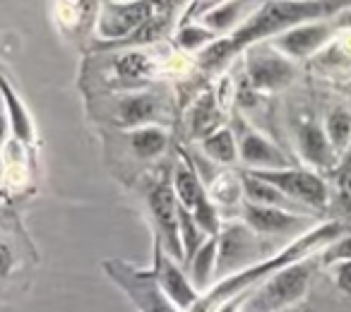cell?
<instances>
[{
  "label": "cell",
  "mask_w": 351,
  "mask_h": 312,
  "mask_svg": "<svg viewBox=\"0 0 351 312\" xmlns=\"http://www.w3.org/2000/svg\"><path fill=\"white\" fill-rule=\"evenodd\" d=\"M344 233H346V226L341 224V221H325V224L313 226L308 233H301L298 238H293L291 243H289L284 250H279L277 255L260 259L258 264L234 274V276H226L224 281H217L215 286L200 298V302H197L191 312H217L229 300L250 293L253 286H263V283L267 281V278H272L277 272L291 267V264L303 262L306 255L315 252V250L322 248V245H332Z\"/></svg>",
  "instance_id": "obj_1"
},
{
  "label": "cell",
  "mask_w": 351,
  "mask_h": 312,
  "mask_svg": "<svg viewBox=\"0 0 351 312\" xmlns=\"http://www.w3.org/2000/svg\"><path fill=\"white\" fill-rule=\"evenodd\" d=\"M335 8H344L341 3H265L250 20H245L239 29L226 39H219L200 53V63L205 68H217L234 58L239 51L258 46L263 39H274L287 29L298 25L315 22L317 17L330 15Z\"/></svg>",
  "instance_id": "obj_2"
},
{
  "label": "cell",
  "mask_w": 351,
  "mask_h": 312,
  "mask_svg": "<svg viewBox=\"0 0 351 312\" xmlns=\"http://www.w3.org/2000/svg\"><path fill=\"white\" fill-rule=\"evenodd\" d=\"M313 267L303 259L298 264L277 272L272 278L255 288V293H245L241 312H282L289 305L298 302L311 286Z\"/></svg>",
  "instance_id": "obj_3"
},
{
  "label": "cell",
  "mask_w": 351,
  "mask_h": 312,
  "mask_svg": "<svg viewBox=\"0 0 351 312\" xmlns=\"http://www.w3.org/2000/svg\"><path fill=\"white\" fill-rule=\"evenodd\" d=\"M106 274L121 286L140 312H183L181 307L171 302V298L161 291L159 281L152 272H140L125 264L123 259H106L104 264Z\"/></svg>",
  "instance_id": "obj_4"
},
{
  "label": "cell",
  "mask_w": 351,
  "mask_h": 312,
  "mask_svg": "<svg viewBox=\"0 0 351 312\" xmlns=\"http://www.w3.org/2000/svg\"><path fill=\"white\" fill-rule=\"evenodd\" d=\"M173 190L183 209L195 216V221L202 226V231H205L207 235L217 238V235L221 233L219 216H217V209H215V205H212L210 195H207L205 185H202L197 173L193 171L188 164H178V168H176Z\"/></svg>",
  "instance_id": "obj_5"
},
{
  "label": "cell",
  "mask_w": 351,
  "mask_h": 312,
  "mask_svg": "<svg viewBox=\"0 0 351 312\" xmlns=\"http://www.w3.org/2000/svg\"><path fill=\"white\" fill-rule=\"evenodd\" d=\"M149 211L156 226V240L178 262L186 259L181 240V202L171 185H159L149 195Z\"/></svg>",
  "instance_id": "obj_6"
},
{
  "label": "cell",
  "mask_w": 351,
  "mask_h": 312,
  "mask_svg": "<svg viewBox=\"0 0 351 312\" xmlns=\"http://www.w3.org/2000/svg\"><path fill=\"white\" fill-rule=\"evenodd\" d=\"M258 243L253 231L245 224L229 226L219 233V255H217V281L243 272V269L258 264Z\"/></svg>",
  "instance_id": "obj_7"
},
{
  "label": "cell",
  "mask_w": 351,
  "mask_h": 312,
  "mask_svg": "<svg viewBox=\"0 0 351 312\" xmlns=\"http://www.w3.org/2000/svg\"><path fill=\"white\" fill-rule=\"evenodd\" d=\"M258 178L267 181L269 185L279 187L287 197L293 202L306 207H315V209H325L327 207V187L322 178H317L311 171H301V168H284V171H250Z\"/></svg>",
  "instance_id": "obj_8"
},
{
  "label": "cell",
  "mask_w": 351,
  "mask_h": 312,
  "mask_svg": "<svg viewBox=\"0 0 351 312\" xmlns=\"http://www.w3.org/2000/svg\"><path fill=\"white\" fill-rule=\"evenodd\" d=\"M149 3H104L97 22V34L108 41H128L152 20Z\"/></svg>",
  "instance_id": "obj_9"
},
{
  "label": "cell",
  "mask_w": 351,
  "mask_h": 312,
  "mask_svg": "<svg viewBox=\"0 0 351 312\" xmlns=\"http://www.w3.org/2000/svg\"><path fill=\"white\" fill-rule=\"evenodd\" d=\"M152 274L159 281L161 291L171 298V302H176V305L181 307L183 312H191L200 302L202 296L193 286L191 276H186L181 272V267L173 262V257L166 252L164 245L156 238H154V269H152Z\"/></svg>",
  "instance_id": "obj_10"
},
{
  "label": "cell",
  "mask_w": 351,
  "mask_h": 312,
  "mask_svg": "<svg viewBox=\"0 0 351 312\" xmlns=\"http://www.w3.org/2000/svg\"><path fill=\"white\" fill-rule=\"evenodd\" d=\"M293 79V65L284 53L267 46H250L248 49V82L260 92L282 89Z\"/></svg>",
  "instance_id": "obj_11"
},
{
  "label": "cell",
  "mask_w": 351,
  "mask_h": 312,
  "mask_svg": "<svg viewBox=\"0 0 351 312\" xmlns=\"http://www.w3.org/2000/svg\"><path fill=\"white\" fill-rule=\"evenodd\" d=\"M243 224L255 233H269V235H282V233H296L303 231L306 224L311 221L306 216H298L296 211L277 209V207H258V205H245L243 209ZM306 233V231H303Z\"/></svg>",
  "instance_id": "obj_12"
},
{
  "label": "cell",
  "mask_w": 351,
  "mask_h": 312,
  "mask_svg": "<svg viewBox=\"0 0 351 312\" xmlns=\"http://www.w3.org/2000/svg\"><path fill=\"white\" fill-rule=\"evenodd\" d=\"M332 36V29L322 22H308V25H298L293 29H287L284 34L274 36L272 46L284 53L287 58H308L313 55L327 39Z\"/></svg>",
  "instance_id": "obj_13"
},
{
  "label": "cell",
  "mask_w": 351,
  "mask_h": 312,
  "mask_svg": "<svg viewBox=\"0 0 351 312\" xmlns=\"http://www.w3.org/2000/svg\"><path fill=\"white\" fill-rule=\"evenodd\" d=\"M239 151L241 161L248 164L250 171H284V168H291L287 154L258 132H245L239 144Z\"/></svg>",
  "instance_id": "obj_14"
},
{
  "label": "cell",
  "mask_w": 351,
  "mask_h": 312,
  "mask_svg": "<svg viewBox=\"0 0 351 312\" xmlns=\"http://www.w3.org/2000/svg\"><path fill=\"white\" fill-rule=\"evenodd\" d=\"M298 146H301L306 161L315 164V166L330 168L335 164V149L330 144V137H327L325 127L315 125V122H306L298 130Z\"/></svg>",
  "instance_id": "obj_15"
},
{
  "label": "cell",
  "mask_w": 351,
  "mask_h": 312,
  "mask_svg": "<svg viewBox=\"0 0 351 312\" xmlns=\"http://www.w3.org/2000/svg\"><path fill=\"white\" fill-rule=\"evenodd\" d=\"M241 183H243V195L248 200V205H258V207H277V209H293V200L284 195L279 187L269 185L267 181L258 178L255 173L245 171L241 173Z\"/></svg>",
  "instance_id": "obj_16"
},
{
  "label": "cell",
  "mask_w": 351,
  "mask_h": 312,
  "mask_svg": "<svg viewBox=\"0 0 351 312\" xmlns=\"http://www.w3.org/2000/svg\"><path fill=\"white\" fill-rule=\"evenodd\" d=\"M217 255H219V238H210L188 264V272H191L188 276L202 296L210 291V281L217 276Z\"/></svg>",
  "instance_id": "obj_17"
},
{
  "label": "cell",
  "mask_w": 351,
  "mask_h": 312,
  "mask_svg": "<svg viewBox=\"0 0 351 312\" xmlns=\"http://www.w3.org/2000/svg\"><path fill=\"white\" fill-rule=\"evenodd\" d=\"M156 99L147 96V94H137V96H128L125 101H121L118 106V116L116 120L125 127H135V125H145L152 118L156 116Z\"/></svg>",
  "instance_id": "obj_18"
},
{
  "label": "cell",
  "mask_w": 351,
  "mask_h": 312,
  "mask_svg": "<svg viewBox=\"0 0 351 312\" xmlns=\"http://www.w3.org/2000/svg\"><path fill=\"white\" fill-rule=\"evenodd\" d=\"M3 96H5L8 116H10V127H12V132H15V137L20 142H32V137H34L32 118H29V113L25 111V106H22L20 99L15 96V92H12V87H10L8 79H3Z\"/></svg>",
  "instance_id": "obj_19"
},
{
  "label": "cell",
  "mask_w": 351,
  "mask_h": 312,
  "mask_svg": "<svg viewBox=\"0 0 351 312\" xmlns=\"http://www.w3.org/2000/svg\"><path fill=\"white\" fill-rule=\"evenodd\" d=\"M202 146H205L207 156H212L215 161L219 164H234L236 159H241L239 144H236V137L231 130H217L212 132L210 137L202 140Z\"/></svg>",
  "instance_id": "obj_20"
},
{
  "label": "cell",
  "mask_w": 351,
  "mask_h": 312,
  "mask_svg": "<svg viewBox=\"0 0 351 312\" xmlns=\"http://www.w3.org/2000/svg\"><path fill=\"white\" fill-rule=\"evenodd\" d=\"M130 146L140 159H154L166 149V132L159 127H140L130 132Z\"/></svg>",
  "instance_id": "obj_21"
},
{
  "label": "cell",
  "mask_w": 351,
  "mask_h": 312,
  "mask_svg": "<svg viewBox=\"0 0 351 312\" xmlns=\"http://www.w3.org/2000/svg\"><path fill=\"white\" fill-rule=\"evenodd\" d=\"M325 132H327V137H330L332 149L344 156L351 144V113L341 106L335 108V111L330 113V118H327Z\"/></svg>",
  "instance_id": "obj_22"
},
{
  "label": "cell",
  "mask_w": 351,
  "mask_h": 312,
  "mask_svg": "<svg viewBox=\"0 0 351 312\" xmlns=\"http://www.w3.org/2000/svg\"><path fill=\"white\" fill-rule=\"evenodd\" d=\"M116 68L123 79H128V82H140V79L149 77L154 65H152V60L147 58L145 53H125L118 58Z\"/></svg>",
  "instance_id": "obj_23"
},
{
  "label": "cell",
  "mask_w": 351,
  "mask_h": 312,
  "mask_svg": "<svg viewBox=\"0 0 351 312\" xmlns=\"http://www.w3.org/2000/svg\"><path fill=\"white\" fill-rule=\"evenodd\" d=\"M243 8H245L243 3H224V5H219L217 10H212L210 15H205L207 29H212L215 34L217 31H229L231 25L241 17Z\"/></svg>",
  "instance_id": "obj_24"
},
{
  "label": "cell",
  "mask_w": 351,
  "mask_h": 312,
  "mask_svg": "<svg viewBox=\"0 0 351 312\" xmlns=\"http://www.w3.org/2000/svg\"><path fill=\"white\" fill-rule=\"evenodd\" d=\"M176 41L183 46L186 51H197V49H210L217 39V34L212 29H207V27H183L181 31H178V36H176Z\"/></svg>",
  "instance_id": "obj_25"
},
{
  "label": "cell",
  "mask_w": 351,
  "mask_h": 312,
  "mask_svg": "<svg viewBox=\"0 0 351 312\" xmlns=\"http://www.w3.org/2000/svg\"><path fill=\"white\" fill-rule=\"evenodd\" d=\"M215 122H217V111H215V101H212V96L207 94V96L200 99V103H197L195 108V118H193V127H195V135H202V140L205 137H210L215 130Z\"/></svg>",
  "instance_id": "obj_26"
},
{
  "label": "cell",
  "mask_w": 351,
  "mask_h": 312,
  "mask_svg": "<svg viewBox=\"0 0 351 312\" xmlns=\"http://www.w3.org/2000/svg\"><path fill=\"white\" fill-rule=\"evenodd\" d=\"M320 259H322V264L351 262V233H344L341 238H337L332 245H327Z\"/></svg>",
  "instance_id": "obj_27"
},
{
  "label": "cell",
  "mask_w": 351,
  "mask_h": 312,
  "mask_svg": "<svg viewBox=\"0 0 351 312\" xmlns=\"http://www.w3.org/2000/svg\"><path fill=\"white\" fill-rule=\"evenodd\" d=\"M335 281L339 286V291L351 296V262H339L335 267Z\"/></svg>",
  "instance_id": "obj_28"
},
{
  "label": "cell",
  "mask_w": 351,
  "mask_h": 312,
  "mask_svg": "<svg viewBox=\"0 0 351 312\" xmlns=\"http://www.w3.org/2000/svg\"><path fill=\"white\" fill-rule=\"evenodd\" d=\"M337 190H339L341 200L351 205V171H341L337 178Z\"/></svg>",
  "instance_id": "obj_29"
},
{
  "label": "cell",
  "mask_w": 351,
  "mask_h": 312,
  "mask_svg": "<svg viewBox=\"0 0 351 312\" xmlns=\"http://www.w3.org/2000/svg\"><path fill=\"white\" fill-rule=\"evenodd\" d=\"M241 307H243V296L234 298V300H229L226 305H221L217 312H241Z\"/></svg>",
  "instance_id": "obj_30"
},
{
  "label": "cell",
  "mask_w": 351,
  "mask_h": 312,
  "mask_svg": "<svg viewBox=\"0 0 351 312\" xmlns=\"http://www.w3.org/2000/svg\"><path fill=\"white\" fill-rule=\"evenodd\" d=\"M341 171H351V144H349V149H346V154L339 159V173Z\"/></svg>",
  "instance_id": "obj_31"
}]
</instances>
